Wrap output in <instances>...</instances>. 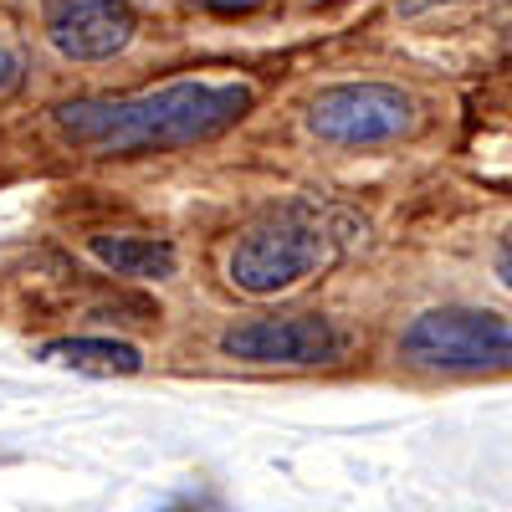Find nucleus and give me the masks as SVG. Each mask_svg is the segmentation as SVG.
I'll use <instances>...</instances> for the list:
<instances>
[{"label":"nucleus","instance_id":"1a4fd4ad","mask_svg":"<svg viewBox=\"0 0 512 512\" xmlns=\"http://www.w3.org/2000/svg\"><path fill=\"white\" fill-rule=\"evenodd\" d=\"M190 6H200V11H210V16H246V11H256V6H267V0H190Z\"/></svg>","mask_w":512,"mask_h":512},{"label":"nucleus","instance_id":"423d86ee","mask_svg":"<svg viewBox=\"0 0 512 512\" xmlns=\"http://www.w3.org/2000/svg\"><path fill=\"white\" fill-rule=\"evenodd\" d=\"M47 36L72 62H108L134 41V6L128 0H41Z\"/></svg>","mask_w":512,"mask_h":512},{"label":"nucleus","instance_id":"f257e3e1","mask_svg":"<svg viewBox=\"0 0 512 512\" xmlns=\"http://www.w3.org/2000/svg\"><path fill=\"white\" fill-rule=\"evenodd\" d=\"M251 82H216V77H175L144 93L123 98H72L52 113L57 134L93 159H139L190 149L236 128L251 113Z\"/></svg>","mask_w":512,"mask_h":512},{"label":"nucleus","instance_id":"0eeeda50","mask_svg":"<svg viewBox=\"0 0 512 512\" xmlns=\"http://www.w3.org/2000/svg\"><path fill=\"white\" fill-rule=\"evenodd\" d=\"M88 251L113 272V277H128V282H164L175 277L180 267V251L169 246L164 236H128V231H103L88 241Z\"/></svg>","mask_w":512,"mask_h":512},{"label":"nucleus","instance_id":"39448f33","mask_svg":"<svg viewBox=\"0 0 512 512\" xmlns=\"http://www.w3.org/2000/svg\"><path fill=\"white\" fill-rule=\"evenodd\" d=\"M221 354L241 364H333L349 354V333L323 313H277V318H246L221 333Z\"/></svg>","mask_w":512,"mask_h":512},{"label":"nucleus","instance_id":"7ed1b4c3","mask_svg":"<svg viewBox=\"0 0 512 512\" xmlns=\"http://www.w3.org/2000/svg\"><path fill=\"white\" fill-rule=\"evenodd\" d=\"M323 262H328L323 226H313L297 210H282V216L256 221L251 231L236 236V246L226 256V277L246 297H277L303 277H313Z\"/></svg>","mask_w":512,"mask_h":512},{"label":"nucleus","instance_id":"f03ea898","mask_svg":"<svg viewBox=\"0 0 512 512\" xmlns=\"http://www.w3.org/2000/svg\"><path fill=\"white\" fill-rule=\"evenodd\" d=\"M400 359L425 374H502L512 369V323L487 308H431L400 333Z\"/></svg>","mask_w":512,"mask_h":512},{"label":"nucleus","instance_id":"f8f14e48","mask_svg":"<svg viewBox=\"0 0 512 512\" xmlns=\"http://www.w3.org/2000/svg\"><path fill=\"white\" fill-rule=\"evenodd\" d=\"M436 6H461V0H395L400 16H420V11H436Z\"/></svg>","mask_w":512,"mask_h":512},{"label":"nucleus","instance_id":"9d476101","mask_svg":"<svg viewBox=\"0 0 512 512\" xmlns=\"http://www.w3.org/2000/svg\"><path fill=\"white\" fill-rule=\"evenodd\" d=\"M21 88V57L11 47H0V98Z\"/></svg>","mask_w":512,"mask_h":512},{"label":"nucleus","instance_id":"9b49d317","mask_svg":"<svg viewBox=\"0 0 512 512\" xmlns=\"http://www.w3.org/2000/svg\"><path fill=\"white\" fill-rule=\"evenodd\" d=\"M492 272H497V282H502V287L512 292V236H507V241L497 246V256H492Z\"/></svg>","mask_w":512,"mask_h":512},{"label":"nucleus","instance_id":"6e6552de","mask_svg":"<svg viewBox=\"0 0 512 512\" xmlns=\"http://www.w3.org/2000/svg\"><path fill=\"white\" fill-rule=\"evenodd\" d=\"M41 359L47 364H67L77 374H139L144 354L123 338H52L41 344Z\"/></svg>","mask_w":512,"mask_h":512},{"label":"nucleus","instance_id":"20e7f679","mask_svg":"<svg viewBox=\"0 0 512 512\" xmlns=\"http://www.w3.org/2000/svg\"><path fill=\"white\" fill-rule=\"evenodd\" d=\"M308 128L338 149L395 144L415 128V98L395 82H333L308 103Z\"/></svg>","mask_w":512,"mask_h":512}]
</instances>
